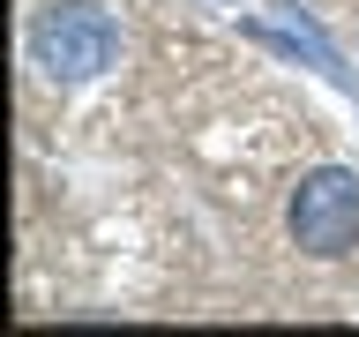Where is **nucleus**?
I'll list each match as a JSON object with an SVG mask.
<instances>
[{
  "label": "nucleus",
  "instance_id": "nucleus-1",
  "mask_svg": "<svg viewBox=\"0 0 359 337\" xmlns=\"http://www.w3.org/2000/svg\"><path fill=\"white\" fill-rule=\"evenodd\" d=\"M30 60L45 67V83H90L120 60V22L90 0H53L30 30Z\"/></svg>",
  "mask_w": 359,
  "mask_h": 337
},
{
  "label": "nucleus",
  "instance_id": "nucleus-2",
  "mask_svg": "<svg viewBox=\"0 0 359 337\" xmlns=\"http://www.w3.org/2000/svg\"><path fill=\"white\" fill-rule=\"evenodd\" d=\"M292 240L307 247L314 263H337L359 247V173L322 165L292 187Z\"/></svg>",
  "mask_w": 359,
  "mask_h": 337
}]
</instances>
